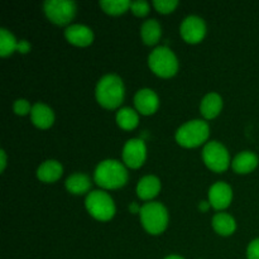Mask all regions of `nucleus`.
Instances as JSON below:
<instances>
[{"label": "nucleus", "mask_w": 259, "mask_h": 259, "mask_svg": "<svg viewBox=\"0 0 259 259\" xmlns=\"http://www.w3.org/2000/svg\"><path fill=\"white\" fill-rule=\"evenodd\" d=\"M96 185L106 190L120 189L128 181V172L121 162L116 159H105L100 162L94 172Z\"/></svg>", "instance_id": "nucleus-1"}, {"label": "nucleus", "mask_w": 259, "mask_h": 259, "mask_svg": "<svg viewBox=\"0 0 259 259\" xmlns=\"http://www.w3.org/2000/svg\"><path fill=\"white\" fill-rule=\"evenodd\" d=\"M124 83L119 76L106 75L99 80L95 96L98 103L105 109H116L124 100Z\"/></svg>", "instance_id": "nucleus-2"}, {"label": "nucleus", "mask_w": 259, "mask_h": 259, "mask_svg": "<svg viewBox=\"0 0 259 259\" xmlns=\"http://www.w3.org/2000/svg\"><path fill=\"white\" fill-rule=\"evenodd\" d=\"M210 128L206 121L195 119L185 123L176 132V141L185 148H195L205 143L209 138Z\"/></svg>", "instance_id": "nucleus-3"}, {"label": "nucleus", "mask_w": 259, "mask_h": 259, "mask_svg": "<svg viewBox=\"0 0 259 259\" xmlns=\"http://www.w3.org/2000/svg\"><path fill=\"white\" fill-rule=\"evenodd\" d=\"M141 222L149 234H161L168 224V212L159 202H147L141 207Z\"/></svg>", "instance_id": "nucleus-4"}, {"label": "nucleus", "mask_w": 259, "mask_h": 259, "mask_svg": "<svg viewBox=\"0 0 259 259\" xmlns=\"http://www.w3.org/2000/svg\"><path fill=\"white\" fill-rule=\"evenodd\" d=\"M148 65L156 75L164 78L172 77L179 70L177 57L166 46H161L152 51L148 57Z\"/></svg>", "instance_id": "nucleus-5"}, {"label": "nucleus", "mask_w": 259, "mask_h": 259, "mask_svg": "<svg viewBox=\"0 0 259 259\" xmlns=\"http://www.w3.org/2000/svg\"><path fill=\"white\" fill-rule=\"evenodd\" d=\"M85 205L91 217L100 222H108L115 215V205L106 192L95 190L88 195Z\"/></svg>", "instance_id": "nucleus-6"}, {"label": "nucleus", "mask_w": 259, "mask_h": 259, "mask_svg": "<svg viewBox=\"0 0 259 259\" xmlns=\"http://www.w3.org/2000/svg\"><path fill=\"white\" fill-rule=\"evenodd\" d=\"M46 15L57 25H66L76 14V4L70 0H47L43 4Z\"/></svg>", "instance_id": "nucleus-7"}, {"label": "nucleus", "mask_w": 259, "mask_h": 259, "mask_svg": "<svg viewBox=\"0 0 259 259\" xmlns=\"http://www.w3.org/2000/svg\"><path fill=\"white\" fill-rule=\"evenodd\" d=\"M202 159L205 164L214 172L227 171L230 164L229 152L222 143L217 141L209 142L202 151Z\"/></svg>", "instance_id": "nucleus-8"}, {"label": "nucleus", "mask_w": 259, "mask_h": 259, "mask_svg": "<svg viewBox=\"0 0 259 259\" xmlns=\"http://www.w3.org/2000/svg\"><path fill=\"white\" fill-rule=\"evenodd\" d=\"M147 158V147L142 139H129L123 148V161L131 168L143 166Z\"/></svg>", "instance_id": "nucleus-9"}, {"label": "nucleus", "mask_w": 259, "mask_h": 259, "mask_svg": "<svg viewBox=\"0 0 259 259\" xmlns=\"http://www.w3.org/2000/svg\"><path fill=\"white\" fill-rule=\"evenodd\" d=\"M180 32L187 43H199L206 34V25L200 17L190 15L182 22Z\"/></svg>", "instance_id": "nucleus-10"}, {"label": "nucleus", "mask_w": 259, "mask_h": 259, "mask_svg": "<svg viewBox=\"0 0 259 259\" xmlns=\"http://www.w3.org/2000/svg\"><path fill=\"white\" fill-rule=\"evenodd\" d=\"M233 199L232 187L225 182L219 181L212 185L209 190V202L214 209H227Z\"/></svg>", "instance_id": "nucleus-11"}, {"label": "nucleus", "mask_w": 259, "mask_h": 259, "mask_svg": "<svg viewBox=\"0 0 259 259\" xmlns=\"http://www.w3.org/2000/svg\"><path fill=\"white\" fill-rule=\"evenodd\" d=\"M134 105L137 110L143 115H151L156 113L159 106V99L151 89H141L134 96Z\"/></svg>", "instance_id": "nucleus-12"}, {"label": "nucleus", "mask_w": 259, "mask_h": 259, "mask_svg": "<svg viewBox=\"0 0 259 259\" xmlns=\"http://www.w3.org/2000/svg\"><path fill=\"white\" fill-rule=\"evenodd\" d=\"M65 37L71 45L78 47L90 46L94 40V33L89 27L83 24H73L65 29Z\"/></svg>", "instance_id": "nucleus-13"}, {"label": "nucleus", "mask_w": 259, "mask_h": 259, "mask_svg": "<svg viewBox=\"0 0 259 259\" xmlns=\"http://www.w3.org/2000/svg\"><path fill=\"white\" fill-rule=\"evenodd\" d=\"M30 118H32V123L37 128L48 129L55 121V114L50 106L42 103H37L32 106Z\"/></svg>", "instance_id": "nucleus-14"}, {"label": "nucleus", "mask_w": 259, "mask_h": 259, "mask_svg": "<svg viewBox=\"0 0 259 259\" xmlns=\"http://www.w3.org/2000/svg\"><path fill=\"white\" fill-rule=\"evenodd\" d=\"M161 190V181L156 176H144L137 185V194L142 200H152Z\"/></svg>", "instance_id": "nucleus-15"}, {"label": "nucleus", "mask_w": 259, "mask_h": 259, "mask_svg": "<svg viewBox=\"0 0 259 259\" xmlns=\"http://www.w3.org/2000/svg\"><path fill=\"white\" fill-rule=\"evenodd\" d=\"M62 166L60 162L55 161V159H48L45 161L37 169V177L42 182H56L61 176H62Z\"/></svg>", "instance_id": "nucleus-16"}, {"label": "nucleus", "mask_w": 259, "mask_h": 259, "mask_svg": "<svg viewBox=\"0 0 259 259\" xmlns=\"http://www.w3.org/2000/svg\"><path fill=\"white\" fill-rule=\"evenodd\" d=\"M223 108V99L219 94L210 93L202 99L200 104V113L205 119H214L219 115Z\"/></svg>", "instance_id": "nucleus-17"}, {"label": "nucleus", "mask_w": 259, "mask_h": 259, "mask_svg": "<svg viewBox=\"0 0 259 259\" xmlns=\"http://www.w3.org/2000/svg\"><path fill=\"white\" fill-rule=\"evenodd\" d=\"M233 169L237 174H249L258 166V157L253 152L244 151L240 152L234 159H233Z\"/></svg>", "instance_id": "nucleus-18"}, {"label": "nucleus", "mask_w": 259, "mask_h": 259, "mask_svg": "<svg viewBox=\"0 0 259 259\" xmlns=\"http://www.w3.org/2000/svg\"><path fill=\"white\" fill-rule=\"evenodd\" d=\"M212 228L215 232L220 235H227L233 234L237 229V223H235L234 218L232 215L227 214V212H219L212 218Z\"/></svg>", "instance_id": "nucleus-19"}, {"label": "nucleus", "mask_w": 259, "mask_h": 259, "mask_svg": "<svg viewBox=\"0 0 259 259\" xmlns=\"http://www.w3.org/2000/svg\"><path fill=\"white\" fill-rule=\"evenodd\" d=\"M90 177L85 174H73L66 180V189L75 195H82L90 190Z\"/></svg>", "instance_id": "nucleus-20"}, {"label": "nucleus", "mask_w": 259, "mask_h": 259, "mask_svg": "<svg viewBox=\"0 0 259 259\" xmlns=\"http://www.w3.org/2000/svg\"><path fill=\"white\" fill-rule=\"evenodd\" d=\"M141 35L146 45H156L161 38V25L156 19L146 20L141 27Z\"/></svg>", "instance_id": "nucleus-21"}, {"label": "nucleus", "mask_w": 259, "mask_h": 259, "mask_svg": "<svg viewBox=\"0 0 259 259\" xmlns=\"http://www.w3.org/2000/svg\"><path fill=\"white\" fill-rule=\"evenodd\" d=\"M116 123L124 131H133L139 123V116L133 109L121 108L116 113Z\"/></svg>", "instance_id": "nucleus-22"}, {"label": "nucleus", "mask_w": 259, "mask_h": 259, "mask_svg": "<svg viewBox=\"0 0 259 259\" xmlns=\"http://www.w3.org/2000/svg\"><path fill=\"white\" fill-rule=\"evenodd\" d=\"M18 50V42L14 35L5 28L0 29V56L7 57Z\"/></svg>", "instance_id": "nucleus-23"}, {"label": "nucleus", "mask_w": 259, "mask_h": 259, "mask_svg": "<svg viewBox=\"0 0 259 259\" xmlns=\"http://www.w3.org/2000/svg\"><path fill=\"white\" fill-rule=\"evenodd\" d=\"M100 7L105 13L110 15H119L125 13L131 8V2L128 0H103Z\"/></svg>", "instance_id": "nucleus-24"}, {"label": "nucleus", "mask_w": 259, "mask_h": 259, "mask_svg": "<svg viewBox=\"0 0 259 259\" xmlns=\"http://www.w3.org/2000/svg\"><path fill=\"white\" fill-rule=\"evenodd\" d=\"M153 5L159 13H162V14H168V13L174 12L176 9V7L179 5V2L177 0H154Z\"/></svg>", "instance_id": "nucleus-25"}, {"label": "nucleus", "mask_w": 259, "mask_h": 259, "mask_svg": "<svg viewBox=\"0 0 259 259\" xmlns=\"http://www.w3.org/2000/svg\"><path fill=\"white\" fill-rule=\"evenodd\" d=\"M131 9L137 17H144L149 13V4L144 0H142V2H132Z\"/></svg>", "instance_id": "nucleus-26"}, {"label": "nucleus", "mask_w": 259, "mask_h": 259, "mask_svg": "<svg viewBox=\"0 0 259 259\" xmlns=\"http://www.w3.org/2000/svg\"><path fill=\"white\" fill-rule=\"evenodd\" d=\"M13 109H14L17 115H25V114H28L29 111H32L30 104L28 103L25 99H18V100H15Z\"/></svg>", "instance_id": "nucleus-27"}, {"label": "nucleus", "mask_w": 259, "mask_h": 259, "mask_svg": "<svg viewBox=\"0 0 259 259\" xmlns=\"http://www.w3.org/2000/svg\"><path fill=\"white\" fill-rule=\"evenodd\" d=\"M248 259H259V238L250 242L247 249Z\"/></svg>", "instance_id": "nucleus-28"}, {"label": "nucleus", "mask_w": 259, "mask_h": 259, "mask_svg": "<svg viewBox=\"0 0 259 259\" xmlns=\"http://www.w3.org/2000/svg\"><path fill=\"white\" fill-rule=\"evenodd\" d=\"M30 50V45L27 40H20V43H18V51L22 53H27Z\"/></svg>", "instance_id": "nucleus-29"}, {"label": "nucleus", "mask_w": 259, "mask_h": 259, "mask_svg": "<svg viewBox=\"0 0 259 259\" xmlns=\"http://www.w3.org/2000/svg\"><path fill=\"white\" fill-rule=\"evenodd\" d=\"M210 206H211V205H210V202L201 201V202H200V205H199V209L201 210V211H207Z\"/></svg>", "instance_id": "nucleus-30"}, {"label": "nucleus", "mask_w": 259, "mask_h": 259, "mask_svg": "<svg viewBox=\"0 0 259 259\" xmlns=\"http://www.w3.org/2000/svg\"><path fill=\"white\" fill-rule=\"evenodd\" d=\"M0 156H2V172L5 169V164H7V154L4 151H0Z\"/></svg>", "instance_id": "nucleus-31"}, {"label": "nucleus", "mask_w": 259, "mask_h": 259, "mask_svg": "<svg viewBox=\"0 0 259 259\" xmlns=\"http://www.w3.org/2000/svg\"><path fill=\"white\" fill-rule=\"evenodd\" d=\"M129 209H131L132 212H139V211H141V209H139L138 205H137V204H132Z\"/></svg>", "instance_id": "nucleus-32"}, {"label": "nucleus", "mask_w": 259, "mask_h": 259, "mask_svg": "<svg viewBox=\"0 0 259 259\" xmlns=\"http://www.w3.org/2000/svg\"><path fill=\"white\" fill-rule=\"evenodd\" d=\"M164 259H184V258L180 257V255H168V257H166Z\"/></svg>", "instance_id": "nucleus-33"}]
</instances>
